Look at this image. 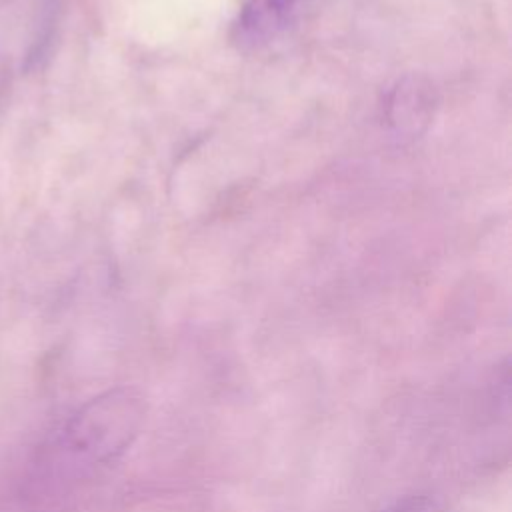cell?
<instances>
[{
    "label": "cell",
    "mask_w": 512,
    "mask_h": 512,
    "mask_svg": "<svg viewBox=\"0 0 512 512\" xmlns=\"http://www.w3.org/2000/svg\"><path fill=\"white\" fill-rule=\"evenodd\" d=\"M386 512H440V508L434 498L424 494H414L398 500Z\"/></svg>",
    "instance_id": "cell-4"
},
{
    "label": "cell",
    "mask_w": 512,
    "mask_h": 512,
    "mask_svg": "<svg viewBox=\"0 0 512 512\" xmlns=\"http://www.w3.org/2000/svg\"><path fill=\"white\" fill-rule=\"evenodd\" d=\"M146 412V398L134 386H116L90 398L60 428L56 458L74 474L112 466L142 432Z\"/></svg>",
    "instance_id": "cell-1"
},
{
    "label": "cell",
    "mask_w": 512,
    "mask_h": 512,
    "mask_svg": "<svg viewBox=\"0 0 512 512\" xmlns=\"http://www.w3.org/2000/svg\"><path fill=\"white\" fill-rule=\"evenodd\" d=\"M324 0H244L230 38L246 54H262L290 40L316 16Z\"/></svg>",
    "instance_id": "cell-2"
},
{
    "label": "cell",
    "mask_w": 512,
    "mask_h": 512,
    "mask_svg": "<svg viewBox=\"0 0 512 512\" xmlns=\"http://www.w3.org/2000/svg\"><path fill=\"white\" fill-rule=\"evenodd\" d=\"M390 122L400 132H418L432 112V94L428 86H422L420 80L400 82L398 88L392 90L388 102Z\"/></svg>",
    "instance_id": "cell-3"
}]
</instances>
